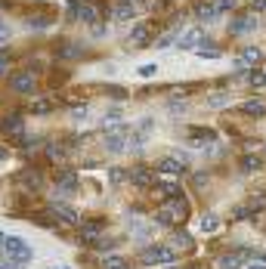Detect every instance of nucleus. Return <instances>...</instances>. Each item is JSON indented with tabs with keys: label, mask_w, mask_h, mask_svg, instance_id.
Returning <instances> with one entry per match:
<instances>
[{
	"label": "nucleus",
	"mask_w": 266,
	"mask_h": 269,
	"mask_svg": "<svg viewBox=\"0 0 266 269\" xmlns=\"http://www.w3.org/2000/svg\"><path fill=\"white\" fill-rule=\"evenodd\" d=\"M139 260H142V266H170V263H176V251L167 245H152L142 251Z\"/></svg>",
	"instance_id": "obj_1"
},
{
	"label": "nucleus",
	"mask_w": 266,
	"mask_h": 269,
	"mask_svg": "<svg viewBox=\"0 0 266 269\" xmlns=\"http://www.w3.org/2000/svg\"><path fill=\"white\" fill-rule=\"evenodd\" d=\"M186 211H189V204L176 195V198H173V201H170L161 214H158V223H173V220H183V217H186Z\"/></svg>",
	"instance_id": "obj_2"
},
{
	"label": "nucleus",
	"mask_w": 266,
	"mask_h": 269,
	"mask_svg": "<svg viewBox=\"0 0 266 269\" xmlns=\"http://www.w3.org/2000/svg\"><path fill=\"white\" fill-rule=\"evenodd\" d=\"M201 47H208V34L198 31V28L186 31V34L180 37V50H201Z\"/></svg>",
	"instance_id": "obj_3"
},
{
	"label": "nucleus",
	"mask_w": 266,
	"mask_h": 269,
	"mask_svg": "<svg viewBox=\"0 0 266 269\" xmlns=\"http://www.w3.org/2000/svg\"><path fill=\"white\" fill-rule=\"evenodd\" d=\"M68 10H71V16L74 19H81V22H96V7H90V4H84V0H68Z\"/></svg>",
	"instance_id": "obj_4"
},
{
	"label": "nucleus",
	"mask_w": 266,
	"mask_h": 269,
	"mask_svg": "<svg viewBox=\"0 0 266 269\" xmlns=\"http://www.w3.org/2000/svg\"><path fill=\"white\" fill-rule=\"evenodd\" d=\"M105 148L108 152H115V155H121V152H127V133L124 130H111V133H105Z\"/></svg>",
	"instance_id": "obj_5"
},
{
	"label": "nucleus",
	"mask_w": 266,
	"mask_h": 269,
	"mask_svg": "<svg viewBox=\"0 0 266 269\" xmlns=\"http://www.w3.org/2000/svg\"><path fill=\"white\" fill-rule=\"evenodd\" d=\"M10 87H13L16 93H34V74H28V71H16L13 78H10Z\"/></svg>",
	"instance_id": "obj_6"
},
{
	"label": "nucleus",
	"mask_w": 266,
	"mask_h": 269,
	"mask_svg": "<svg viewBox=\"0 0 266 269\" xmlns=\"http://www.w3.org/2000/svg\"><path fill=\"white\" fill-rule=\"evenodd\" d=\"M53 217H59V220L68 223V226H78V223H81V214L74 211L71 204H53Z\"/></svg>",
	"instance_id": "obj_7"
},
{
	"label": "nucleus",
	"mask_w": 266,
	"mask_h": 269,
	"mask_svg": "<svg viewBox=\"0 0 266 269\" xmlns=\"http://www.w3.org/2000/svg\"><path fill=\"white\" fill-rule=\"evenodd\" d=\"M254 28H257V19H254L251 13H248V16H239V19L229 22V31H232V34H251Z\"/></svg>",
	"instance_id": "obj_8"
},
{
	"label": "nucleus",
	"mask_w": 266,
	"mask_h": 269,
	"mask_svg": "<svg viewBox=\"0 0 266 269\" xmlns=\"http://www.w3.org/2000/svg\"><path fill=\"white\" fill-rule=\"evenodd\" d=\"M115 19L118 22L136 19V4H133V0H118V4H115Z\"/></svg>",
	"instance_id": "obj_9"
},
{
	"label": "nucleus",
	"mask_w": 266,
	"mask_h": 269,
	"mask_svg": "<svg viewBox=\"0 0 266 269\" xmlns=\"http://www.w3.org/2000/svg\"><path fill=\"white\" fill-rule=\"evenodd\" d=\"M251 251H235V254H223L220 257V269H242V263H245V257H248Z\"/></svg>",
	"instance_id": "obj_10"
},
{
	"label": "nucleus",
	"mask_w": 266,
	"mask_h": 269,
	"mask_svg": "<svg viewBox=\"0 0 266 269\" xmlns=\"http://www.w3.org/2000/svg\"><path fill=\"white\" fill-rule=\"evenodd\" d=\"M217 136H214V130H208V127H192L189 130V142L192 145H208V142H214Z\"/></svg>",
	"instance_id": "obj_11"
},
{
	"label": "nucleus",
	"mask_w": 266,
	"mask_h": 269,
	"mask_svg": "<svg viewBox=\"0 0 266 269\" xmlns=\"http://www.w3.org/2000/svg\"><path fill=\"white\" fill-rule=\"evenodd\" d=\"M127 180H130L133 186H139V189H149V186H152V173H149L145 167H133V170L127 173Z\"/></svg>",
	"instance_id": "obj_12"
},
{
	"label": "nucleus",
	"mask_w": 266,
	"mask_h": 269,
	"mask_svg": "<svg viewBox=\"0 0 266 269\" xmlns=\"http://www.w3.org/2000/svg\"><path fill=\"white\" fill-rule=\"evenodd\" d=\"M0 127H4V133H16V136H22V114H7V118L0 121Z\"/></svg>",
	"instance_id": "obj_13"
},
{
	"label": "nucleus",
	"mask_w": 266,
	"mask_h": 269,
	"mask_svg": "<svg viewBox=\"0 0 266 269\" xmlns=\"http://www.w3.org/2000/svg\"><path fill=\"white\" fill-rule=\"evenodd\" d=\"M260 59H263V53H260L257 47H245V50L239 53V62L248 65V68H251V65H260Z\"/></svg>",
	"instance_id": "obj_14"
},
{
	"label": "nucleus",
	"mask_w": 266,
	"mask_h": 269,
	"mask_svg": "<svg viewBox=\"0 0 266 269\" xmlns=\"http://www.w3.org/2000/svg\"><path fill=\"white\" fill-rule=\"evenodd\" d=\"M158 170L161 173H183L186 170V161H180V158H161L158 161Z\"/></svg>",
	"instance_id": "obj_15"
},
{
	"label": "nucleus",
	"mask_w": 266,
	"mask_h": 269,
	"mask_svg": "<svg viewBox=\"0 0 266 269\" xmlns=\"http://www.w3.org/2000/svg\"><path fill=\"white\" fill-rule=\"evenodd\" d=\"M242 111L251 114V118H263V114H266V102H263V99H248V102L242 105Z\"/></svg>",
	"instance_id": "obj_16"
},
{
	"label": "nucleus",
	"mask_w": 266,
	"mask_h": 269,
	"mask_svg": "<svg viewBox=\"0 0 266 269\" xmlns=\"http://www.w3.org/2000/svg\"><path fill=\"white\" fill-rule=\"evenodd\" d=\"M59 192H78V173L65 170V173L59 176Z\"/></svg>",
	"instance_id": "obj_17"
},
{
	"label": "nucleus",
	"mask_w": 266,
	"mask_h": 269,
	"mask_svg": "<svg viewBox=\"0 0 266 269\" xmlns=\"http://www.w3.org/2000/svg\"><path fill=\"white\" fill-rule=\"evenodd\" d=\"M248 87H254V90H266V71L251 68V71H248Z\"/></svg>",
	"instance_id": "obj_18"
},
{
	"label": "nucleus",
	"mask_w": 266,
	"mask_h": 269,
	"mask_svg": "<svg viewBox=\"0 0 266 269\" xmlns=\"http://www.w3.org/2000/svg\"><path fill=\"white\" fill-rule=\"evenodd\" d=\"M248 211H251V214L266 211V192H254V195L248 198Z\"/></svg>",
	"instance_id": "obj_19"
},
{
	"label": "nucleus",
	"mask_w": 266,
	"mask_h": 269,
	"mask_svg": "<svg viewBox=\"0 0 266 269\" xmlns=\"http://www.w3.org/2000/svg\"><path fill=\"white\" fill-rule=\"evenodd\" d=\"M170 248H176V251H189V248H192V238H189L186 232H173Z\"/></svg>",
	"instance_id": "obj_20"
},
{
	"label": "nucleus",
	"mask_w": 266,
	"mask_h": 269,
	"mask_svg": "<svg viewBox=\"0 0 266 269\" xmlns=\"http://www.w3.org/2000/svg\"><path fill=\"white\" fill-rule=\"evenodd\" d=\"M81 238L84 242H96L99 238V223H84L81 226Z\"/></svg>",
	"instance_id": "obj_21"
},
{
	"label": "nucleus",
	"mask_w": 266,
	"mask_h": 269,
	"mask_svg": "<svg viewBox=\"0 0 266 269\" xmlns=\"http://www.w3.org/2000/svg\"><path fill=\"white\" fill-rule=\"evenodd\" d=\"M220 229V217L217 214H204L201 217V232H217Z\"/></svg>",
	"instance_id": "obj_22"
},
{
	"label": "nucleus",
	"mask_w": 266,
	"mask_h": 269,
	"mask_svg": "<svg viewBox=\"0 0 266 269\" xmlns=\"http://www.w3.org/2000/svg\"><path fill=\"white\" fill-rule=\"evenodd\" d=\"M102 266L105 269H127V260L118 254H108V257H102Z\"/></svg>",
	"instance_id": "obj_23"
},
{
	"label": "nucleus",
	"mask_w": 266,
	"mask_h": 269,
	"mask_svg": "<svg viewBox=\"0 0 266 269\" xmlns=\"http://www.w3.org/2000/svg\"><path fill=\"white\" fill-rule=\"evenodd\" d=\"M50 108H53V102H50V99H34V105H31V114H37V118H44V114H50Z\"/></svg>",
	"instance_id": "obj_24"
},
{
	"label": "nucleus",
	"mask_w": 266,
	"mask_h": 269,
	"mask_svg": "<svg viewBox=\"0 0 266 269\" xmlns=\"http://www.w3.org/2000/svg\"><path fill=\"white\" fill-rule=\"evenodd\" d=\"M121 121H124V114H121L118 108H111V111L105 114V118H102V127H105V130H108V127H118Z\"/></svg>",
	"instance_id": "obj_25"
},
{
	"label": "nucleus",
	"mask_w": 266,
	"mask_h": 269,
	"mask_svg": "<svg viewBox=\"0 0 266 269\" xmlns=\"http://www.w3.org/2000/svg\"><path fill=\"white\" fill-rule=\"evenodd\" d=\"M47 155H50L53 161H65V155H68V152H65V145H59V142H50V145H47Z\"/></svg>",
	"instance_id": "obj_26"
},
{
	"label": "nucleus",
	"mask_w": 266,
	"mask_h": 269,
	"mask_svg": "<svg viewBox=\"0 0 266 269\" xmlns=\"http://www.w3.org/2000/svg\"><path fill=\"white\" fill-rule=\"evenodd\" d=\"M133 44H136V47H145V44H149V28H145V25H136V28H133Z\"/></svg>",
	"instance_id": "obj_27"
},
{
	"label": "nucleus",
	"mask_w": 266,
	"mask_h": 269,
	"mask_svg": "<svg viewBox=\"0 0 266 269\" xmlns=\"http://www.w3.org/2000/svg\"><path fill=\"white\" fill-rule=\"evenodd\" d=\"M22 183H25L28 189H41V173H37V170H25V173H22Z\"/></svg>",
	"instance_id": "obj_28"
},
{
	"label": "nucleus",
	"mask_w": 266,
	"mask_h": 269,
	"mask_svg": "<svg viewBox=\"0 0 266 269\" xmlns=\"http://www.w3.org/2000/svg\"><path fill=\"white\" fill-rule=\"evenodd\" d=\"M260 167H263L260 158H254V155H245L242 158V170H260Z\"/></svg>",
	"instance_id": "obj_29"
},
{
	"label": "nucleus",
	"mask_w": 266,
	"mask_h": 269,
	"mask_svg": "<svg viewBox=\"0 0 266 269\" xmlns=\"http://www.w3.org/2000/svg\"><path fill=\"white\" fill-rule=\"evenodd\" d=\"M78 53H81V50H78V44H65V47H59V53H56V56H59V59H71V56H78Z\"/></svg>",
	"instance_id": "obj_30"
},
{
	"label": "nucleus",
	"mask_w": 266,
	"mask_h": 269,
	"mask_svg": "<svg viewBox=\"0 0 266 269\" xmlns=\"http://www.w3.org/2000/svg\"><path fill=\"white\" fill-rule=\"evenodd\" d=\"M161 195L164 198H176L180 195V186L176 183H161Z\"/></svg>",
	"instance_id": "obj_31"
},
{
	"label": "nucleus",
	"mask_w": 266,
	"mask_h": 269,
	"mask_svg": "<svg viewBox=\"0 0 266 269\" xmlns=\"http://www.w3.org/2000/svg\"><path fill=\"white\" fill-rule=\"evenodd\" d=\"M124 180H127V170H121V167H115V170L108 173V183H111V186H121Z\"/></svg>",
	"instance_id": "obj_32"
},
{
	"label": "nucleus",
	"mask_w": 266,
	"mask_h": 269,
	"mask_svg": "<svg viewBox=\"0 0 266 269\" xmlns=\"http://www.w3.org/2000/svg\"><path fill=\"white\" fill-rule=\"evenodd\" d=\"M71 121H87V105H71Z\"/></svg>",
	"instance_id": "obj_33"
},
{
	"label": "nucleus",
	"mask_w": 266,
	"mask_h": 269,
	"mask_svg": "<svg viewBox=\"0 0 266 269\" xmlns=\"http://www.w3.org/2000/svg\"><path fill=\"white\" fill-rule=\"evenodd\" d=\"M208 102H211L214 108H220V105H229V93H214Z\"/></svg>",
	"instance_id": "obj_34"
},
{
	"label": "nucleus",
	"mask_w": 266,
	"mask_h": 269,
	"mask_svg": "<svg viewBox=\"0 0 266 269\" xmlns=\"http://www.w3.org/2000/svg\"><path fill=\"white\" fill-rule=\"evenodd\" d=\"M198 19L214 22V19H217V10H214V7H198Z\"/></svg>",
	"instance_id": "obj_35"
},
{
	"label": "nucleus",
	"mask_w": 266,
	"mask_h": 269,
	"mask_svg": "<svg viewBox=\"0 0 266 269\" xmlns=\"http://www.w3.org/2000/svg\"><path fill=\"white\" fill-rule=\"evenodd\" d=\"M232 7H235V0H217V4H214L217 13H226V10H232Z\"/></svg>",
	"instance_id": "obj_36"
},
{
	"label": "nucleus",
	"mask_w": 266,
	"mask_h": 269,
	"mask_svg": "<svg viewBox=\"0 0 266 269\" xmlns=\"http://www.w3.org/2000/svg\"><path fill=\"white\" fill-rule=\"evenodd\" d=\"M158 71V65L152 62V65H139V78H152V74Z\"/></svg>",
	"instance_id": "obj_37"
},
{
	"label": "nucleus",
	"mask_w": 266,
	"mask_h": 269,
	"mask_svg": "<svg viewBox=\"0 0 266 269\" xmlns=\"http://www.w3.org/2000/svg\"><path fill=\"white\" fill-rule=\"evenodd\" d=\"M7 41H10V25L0 19V44H7Z\"/></svg>",
	"instance_id": "obj_38"
},
{
	"label": "nucleus",
	"mask_w": 266,
	"mask_h": 269,
	"mask_svg": "<svg viewBox=\"0 0 266 269\" xmlns=\"http://www.w3.org/2000/svg\"><path fill=\"white\" fill-rule=\"evenodd\" d=\"M198 56H201V59H217L220 53H217V50H211V47H201V50H198Z\"/></svg>",
	"instance_id": "obj_39"
},
{
	"label": "nucleus",
	"mask_w": 266,
	"mask_h": 269,
	"mask_svg": "<svg viewBox=\"0 0 266 269\" xmlns=\"http://www.w3.org/2000/svg\"><path fill=\"white\" fill-rule=\"evenodd\" d=\"M7 68H10V56L0 53V74H7Z\"/></svg>",
	"instance_id": "obj_40"
},
{
	"label": "nucleus",
	"mask_w": 266,
	"mask_h": 269,
	"mask_svg": "<svg viewBox=\"0 0 266 269\" xmlns=\"http://www.w3.org/2000/svg\"><path fill=\"white\" fill-rule=\"evenodd\" d=\"M93 34H96V37H102V34H105V25H99V22H93Z\"/></svg>",
	"instance_id": "obj_41"
},
{
	"label": "nucleus",
	"mask_w": 266,
	"mask_h": 269,
	"mask_svg": "<svg viewBox=\"0 0 266 269\" xmlns=\"http://www.w3.org/2000/svg\"><path fill=\"white\" fill-rule=\"evenodd\" d=\"M7 158H10V148H7V145H0V161H7Z\"/></svg>",
	"instance_id": "obj_42"
},
{
	"label": "nucleus",
	"mask_w": 266,
	"mask_h": 269,
	"mask_svg": "<svg viewBox=\"0 0 266 269\" xmlns=\"http://www.w3.org/2000/svg\"><path fill=\"white\" fill-rule=\"evenodd\" d=\"M248 269H266V266H263V263H254V266H248Z\"/></svg>",
	"instance_id": "obj_43"
},
{
	"label": "nucleus",
	"mask_w": 266,
	"mask_h": 269,
	"mask_svg": "<svg viewBox=\"0 0 266 269\" xmlns=\"http://www.w3.org/2000/svg\"><path fill=\"white\" fill-rule=\"evenodd\" d=\"M4 238H7V235H4V232H0V245H4Z\"/></svg>",
	"instance_id": "obj_44"
}]
</instances>
